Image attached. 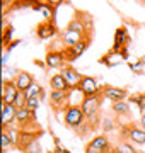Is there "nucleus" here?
Listing matches in <instances>:
<instances>
[{"instance_id": "7c9ffc66", "label": "nucleus", "mask_w": 145, "mask_h": 153, "mask_svg": "<svg viewBox=\"0 0 145 153\" xmlns=\"http://www.w3.org/2000/svg\"><path fill=\"white\" fill-rule=\"evenodd\" d=\"M140 128H142V129H145V114L140 116Z\"/></svg>"}, {"instance_id": "f03ea898", "label": "nucleus", "mask_w": 145, "mask_h": 153, "mask_svg": "<svg viewBox=\"0 0 145 153\" xmlns=\"http://www.w3.org/2000/svg\"><path fill=\"white\" fill-rule=\"evenodd\" d=\"M65 31L70 33H77L82 38H90L92 39V31H94V24H92V16L85 10H75L73 17L67 24Z\"/></svg>"}, {"instance_id": "1a4fd4ad", "label": "nucleus", "mask_w": 145, "mask_h": 153, "mask_svg": "<svg viewBox=\"0 0 145 153\" xmlns=\"http://www.w3.org/2000/svg\"><path fill=\"white\" fill-rule=\"evenodd\" d=\"M111 111L114 117H116L118 124H123L121 119H125V123H128V121H133L132 119V112H130V105L126 100H120V102H113L111 104Z\"/></svg>"}, {"instance_id": "4be33fe9", "label": "nucleus", "mask_w": 145, "mask_h": 153, "mask_svg": "<svg viewBox=\"0 0 145 153\" xmlns=\"http://www.w3.org/2000/svg\"><path fill=\"white\" fill-rule=\"evenodd\" d=\"M2 148H4V152H7V148L9 150L16 148V138L12 136L5 128H2Z\"/></svg>"}, {"instance_id": "5701e85b", "label": "nucleus", "mask_w": 145, "mask_h": 153, "mask_svg": "<svg viewBox=\"0 0 145 153\" xmlns=\"http://www.w3.org/2000/svg\"><path fill=\"white\" fill-rule=\"evenodd\" d=\"M43 94V90L41 92H36V94H28V104H26V107L31 111H36L39 107V95Z\"/></svg>"}, {"instance_id": "6ab92c4d", "label": "nucleus", "mask_w": 145, "mask_h": 153, "mask_svg": "<svg viewBox=\"0 0 145 153\" xmlns=\"http://www.w3.org/2000/svg\"><path fill=\"white\" fill-rule=\"evenodd\" d=\"M50 88L51 90H68V88H72V87L68 85L67 78L61 75V73H55V75L50 76Z\"/></svg>"}, {"instance_id": "f257e3e1", "label": "nucleus", "mask_w": 145, "mask_h": 153, "mask_svg": "<svg viewBox=\"0 0 145 153\" xmlns=\"http://www.w3.org/2000/svg\"><path fill=\"white\" fill-rule=\"evenodd\" d=\"M102 95L101 92L97 95H92V97H84L82 99V111H84L85 116V123L90 126V129L96 131L101 124H102V119H101V104H102Z\"/></svg>"}, {"instance_id": "f8f14e48", "label": "nucleus", "mask_w": 145, "mask_h": 153, "mask_svg": "<svg viewBox=\"0 0 145 153\" xmlns=\"http://www.w3.org/2000/svg\"><path fill=\"white\" fill-rule=\"evenodd\" d=\"M14 80V83L17 85V88H19V92H28L29 88L34 85V78L33 75L29 73V71L22 70V71H17L16 76L12 78Z\"/></svg>"}, {"instance_id": "2f4dec72", "label": "nucleus", "mask_w": 145, "mask_h": 153, "mask_svg": "<svg viewBox=\"0 0 145 153\" xmlns=\"http://www.w3.org/2000/svg\"><path fill=\"white\" fill-rule=\"evenodd\" d=\"M140 61H142V63H144V65H145V55L142 56V58H140Z\"/></svg>"}, {"instance_id": "4468645a", "label": "nucleus", "mask_w": 145, "mask_h": 153, "mask_svg": "<svg viewBox=\"0 0 145 153\" xmlns=\"http://www.w3.org/2000/svg\"><path fill=\"white\" fill-rule=\"evenodd\" d=\"M36 121V111H31L28 107H22V109H17V114H16V121L14 124L16 128H24V126L31 124Z\"/></svg>"}, {"instance_id": "cd10ccee", "label": "nucleus", "mask_w": 145, "mask_h": 153, "mask_svg": "<svg viewBox=\"0 0 145 153\" xmlns=\"http://www.w3.org/2000/svg\"><path fill=\"white\" fill-rule=\"evenodd\" d=\"M51 153H70L67 150V148H63V146H60V143H58V140H56L55 138V150H53V152Z\"/></svg>"}, {"instance_id": "7ed1b4c3", "label": "nucleus", "mask_w": 145, "mask_h": 153, "mask_svg": "<svg viewBox=\"0 0 145 153\" xmlns=\"http://www.w3.org/2000/svg\"><path fill=\"white\" fill-rule=\"evenodd\" d=\"M118 136L123 141H130V143H135V145H145V129L138 128L133 121L120 124Z\"/></svg>"}, {"instance_id": "ddd939ff", "label": "nucleus", "mask_w": 145, "mask_h": 153, "mask_svg": "<svg viewBox=\"0 0 145 153\" xmlns=\"http://www.w3.org/2000/svg\"><path fill=\"white\" fill-rule=\"evenodd\" d=\"M45 63H46L48 68H61V66L65 65V60H63V56H61V49H56L55 46L48 48Z\"/></svg>"}, {"instance_id": "a211bd4d", "label": "nucleus", "mask_w": 145, "mask_h": 153, "mask_svg": "<svg viewBox=\"0 0 145 153\" xmlns=\"http://www.w3.org/2000/svg\"><path fill=\"white\" fill-rule=\"evenodd\" d=\"M121 55L120 53H116L114 49H109L108 53H104V55L99 58V63L104 66H109V68H113V66H116L118 63H121Z\"/></svg>"}, {"instance_id": "dca6fc26", "label": "nucleus", "mask_w": 145, "mask_h": 153, "mask_svg": "<svg viewBox=\"0 0 145 153\" xmlns=\"http://www.w3.org/2000/svg\"><path fill=\"white\" fill-rule=\"evenodd\" d=\"M17 95H19V88L14 83V80L4 82V92H2V104H14Z\"/></svg>"}, {"instance_id": "c85d7f7f", "label": "nucleus", "mask_w": 145, "mask_h": 153, "mask_svg": "<svg viewBox=\"0 0 145 153\" xmlns=\"http://www.w3.org/2000/svg\"><path fill=\"white\" fill-rule=\"evenodd\" d=\"M48 2H50L51 5H55L56 9H58V7H60L61 4H63V2H67V0H48Z\"/></svg>"}, {"instance_id": "412c9836", "label": "nucleus", "mask_w": 145, "mask_h": 153, "mask_svg": "<svg viewBox=\"0 0 145 153\" xmlns=\"http://www.w3.org/2000/svg\"><path fill=\"white\" fill-rule=\"evenodd\" d=\"M128 102L138 105V112L140 114H145V92L140 94H132L128 97Z\"/></svg>"}, {"instance_id": "39448f33", "label": "nucleus", "mask_w": 145, "mask_h": 153, "mask_svg": "<svg viewBox=\"0 0 145 153\" xmlns=\"http://www.w3.org/2000/svg\"><path fill=\"white\" fill-rule=\"evenodd\" d=\"M130 41H132V39H130L128 29L125 27V26H120V27H116V31H114V41H113L111 49H114L116 53H120L123 60H126V58H128Z\"/></svg>"}, {"instance_id": "473e14b6", "label": "nucleus", "mask_w": 145, "mask_h": 153, "mask_svg": "<svg viewBox=\"0 0 145 153\" xmlns=\"http://www.w3.org/2000/svg\"><path fill=\"white\" fill-rule=\"evenodd\" d=\"M142 2H145V0H142Z\"/></svg>"}, {"instance_id": "0eeeda50", "label": "nucleus", "mask_w": 145, "mask_h": 153, "mask_svg": "<svg viewBox=\"0 0 145 153\" xmlns=\"http://www.w3.org/2000/svg\"><path fill=\"white\" fill-rule=\"evenodd\" d=\"M36 36L38 39L41 41H45V39H51L55 38L56 34H58V27H56V22L51 21V19H43V21H39L36 24Z\"/></svg>"}, {"instance_id": "b1692460", "label": "nucleus", "mask_w": 145, "mask_h": 153, "mask_svg": "<svg viewBox=\"0 0 145 153\" xmlns=\"http://www.w3.org/2000/svg\"><path fill=\"white\" fill-rule=\"evenodd\" d=\"M10 38H12V26H5L4 27V36H2V41H4V49H9L10 48Z\"/></svg>"}, {"instance_id": "aec40b11", "label": "nucleus", "mask_w": 145, "mask_h": 153, "mask_svg": "<svg viewBox=\"0 0 145 153\" xmlns=\"http://www.w3.org/2000/svg\"><path fill=\"white\" fill-rule=\"evenodd\" d=\"M113 153H142V152H138L130 141L120 140V141L114 145V148H113Z\"/></svg>"}, {"instance_id": "f3484780", "label": "nucleus", "mask_w": 145, "mask_h": 153, "mask_svg": "<svg viewBox=\"0 0 145 153\" xmlns=\"http://www.w3.org/2000/svg\"><path fill=\"white\" fill-rule=\"evenodd\" d=\"M16 114H17V107L14 104H2V124L4 126L14 124Z\"/></svg>"}, {"instance_id": "bb28decb", "label": "nucleus", "mask_w": 145, "mask_h": 153, "mask_svg": "<svg viewBox=\"0 0 145 153\" xmlns=\"http://www.w3.org/2000/svg\"><path fill=\"white\" fill-rule=\"evenodd\" d=\"M128 66H130V70L132 71H135V73H137V75H142V73H145V68H144V63H142V61H137V63H132V61H130L128 63Z\"/></svg>"}, {"instance_id": "393cba45", "label": "nucleus", "mask_w": 145, "mask_h": 153, "mask_svg": "<svg viewBox=\"0 0 145 153\" xmlns=\"http://www.w3.org/2000/svg\"><path fill=\"white\" fill-rule=\"evenodd\" d=\"M26 104H28V94L26 92H19V95H17L14 105H16L17 109H22V107H26Z\"/></svg>"}, {"instance_id": "c756f323", "label": "nucleus", "mask_w": 145, "mask_h": 153, "mask_svg": "<svg viewBox=\"0 0 145 153\" xmlns=\"http://www.w3.org/2000/svg\"><path fill=\"white\" fill-rule=\"evenodd\" d=\"M85 153H102V152H99V150H96V148L89 146V145H85Z\"/></svg>"}, {"instance_id": "9d476101", "label": "nucleus", "mask_w": 145, "mask_h": 153, "mask_svg": "<svg viewBox=\"0 0 145 153\" xmlns=\"http://www.w3.org/2000/svg\"><path fill=\"white\" fill-rule=\"evenodd\" d=\"M99 88L101 87L97 85V82H96L92 76L84 75V78L78 82L75 90H80V92L84 94V97H92V95H97L99 94Z\"/></svg>"}, {"instance_id": "a878e982", "label": "nucleus", "mask_w": 145, "mask_h": 153, "mask_svg": "<svg viewBox=\"0 0 145 153\" xmlns=\"http://www.w3.org/2000/svg\"><path fill=\"white\" fill-rule=\"evenodd\" d=\"M22 153H43V148H41V143H39V140L33 141Z\"/></svg>"}, {"instance_id": "423d86ee", "label": "nucleus", "mask_w": 145, "mask_h": 153, "mask_svg": "<svg viewBox=\"0 0 145 153\" xmlns=\"http://www.w3.org/2000/svg\"><path fill=\"white\" fill-rule=\"evenodd\" d=\"M65 126L68 129H73L77 131L80 126L85 123V116H84V111H82V105H77V104H72L65 111Z\"/></svg>"}, {"instance_id": "2eb2a0df", "label": "nucleus", "mask_w": 145, "mask_h": 153, "mask_svg": "<svg viewBox=\"0 0 145 153\" xmlns=\"http://www.w3.org/2000/svg\"><path fill=\"white\" fill-rule=\"evenodd\" d=\"M87 145L96 148V150H99V152H102V153H113V148H114V145H111V141H109L108 134H97Z\"/></svg>"}, {"instance_id": "20e7f679", "label": "nucleus", "mask_w": 145, "mask_h": 153, "mask_svg": "<svg viewBox=\"0 0 145 153\" xmlns=\"http://www.w3.org/2000/svg\"><path fill=\"white\" fill-rule=\"evenodd\" d=\"M70 94H72V88L68 90H51L50 97H48V104L53 109L55 114L58 112H65V111L70 107Z\"/></svg>"}, {"instance_id": "9b49d317", "label": "nucleus", "mask_w": 145, "mask_h": 153, "mask_svg": "<svg viewBox=\"0 0 145 153\" xmlns=\"http://www.w3.org/2000/svg\"><path fill=\"white\" fill-rule=\"evenodd\" d=\"M61 75L67 78V82H68V85L75 90L77 88V85H78V82L84 78V75L80 73V71H77V68L75 66H72L70 63H65V65L61 66Z\"/></svg>"}, {"instance_id": "6e6552de", "label": "nucleus", "mask_w": 145, "mask_h": 153, "mask_svg": "<svg viewBox=\"0 0 145 153\" xmlns=\"http://www.w3.org/2000/svg\"><path fill=\"white\" fill-rule=\"evenodd\" d=\"M101 95L104 99H109L111 102H120V100H126L128 99V90L121 87H113V85H102L99 88Z\"/></svg>"}]
</instances>
